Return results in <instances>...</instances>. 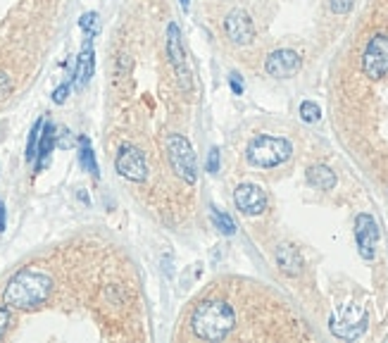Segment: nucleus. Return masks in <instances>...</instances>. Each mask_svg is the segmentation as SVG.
<instances>
[{"instance_id":"1","label":"nucleus","mask_w":388,"mask_h":343,"mask_svg":"<svg viewBox=\"0 0 388 343\" xmlns=\"http://www.w3.org/2000/svg\"><path fill=\"white\" fill-rule=\"evenodd\" d=\"M53 291V281L45 272L22 270L8 281L3 289V303L15 310H31L43 305Z\"/></svg>"},{"instance_id":"2","label":"nucleus","mask_w":388,"mask_h":343,"mask_svg":"<svg viewBox=\"0 0 388 343\" xmlns=\"http://www.w3.org/2000/svg\"><path fill=\"white\" fill-rule=\"evenodd\" d=\"M236 324V315L231 305L222 300H205L190 315V329L203 341H222Z\"/></svg>"},{"instance_id":"3","label":"nucleus","mask_w":388,"mask_h":343,"mask_svg":"<svg viewBox=\"0 0 388 343\" xmlns=\"http://www.w3.org/2000/svg\"><path fill=\"white\" fill-rule=\"evenodd\" d=\"M291 153H293V148L281 136H255L248 143V162L262 169L284 164L291 157Z\"/></svg>"},{"instance_id":"4","label":"nucleus","mask_w":388,"mask_h":343,"mask_svg":"<svg viewBox=\"0 0 388 343\" xmlns=\"http://www.w3.org/2000/svg\"><path fill=\"white\" fill-rule=\"evenodd\" d=\"M167 155L172 162V169L181 176L186 184H195L198 179V162H195L193 148L186 136L181 134H169L167 136Z\"/></svg>"},{"instance_id":"5","label":"nucleus","mask_w":388,"mask_h":343,"mask_svg":"<svg viewBox=\"0 0 388 343\" xmlns=\"http://www.w3.org/2000/svg\"><path fill=\"white\" fill-rule=\"evenodd\" d=\"M367 329V315L360 305L355 303H348L343 307H338V312L331 317V332L333 336H338V339H357V336H362V332Z\"/></svg>"},{"instance_id":"6","label":"nucleus","mask_w":388,"mask_h":343,"mask_svg":"<svg viewBox=\"0 0 388 343\" xmlns=\"http://www.w3.org/2000/svg\"><path fill=\"white\" fill-rule=\"evenodd\" d=\"M167 55H169V63L174 67V74H176V79H179L181 88L183 91H190V70H188L186 51H183L181 29L174 22L167 26Z\"/></svg>"},{"instance_id":"7","label":"nucleus","mask_w":388,"mask_h":343,"mask_svg":"<svg viewBox=\"0 0 388 343\" xmlns=\"http://www.w3.org/2000/svg\"><path fill=\"white\" fill-rule=\"evenodd\" d=\"M362 72L370 79H381L388 74V38L377 33L370 38L362 55Z\"/></svg>"},{"instance_id":"8","label":"nucleus","mask_w":388,"mask_h":343,"mask_svg":"<svg viewBox=\"0 0 388 343\" xmlns=\"http://www.w3.org/2000/svg\"><path fill=\"white\" fill-rule=\"evenodd\" d=\"M114 167H117L119 176H124L129 181H146L148 176V164L146 157L139 148L134 146H122L117 157H114Z\"/></svg>"},{"instance_id":"9","label":"nucleus","mask_w":388,"mask_h":343,"mask_svg":"<svg viewBox=\"0 0 388 343\" xmlns=\"http://www.w3.org/2000/svg\"><path fill=\"white\" fill-rule=\"evenodd\" d=\"M224 29H227V36L236 46H248L255 38V26L250 22L248 12L243 10H231L227 19H224Z\"/></svg>"},{"instance_id":"10","label":"nucleus","mask_w":388,"mask_h":343,"mask_svg":"<svg viewBox=\"0 0 388 343\" xmlns=\"http://www.w3.org/2000/svg\"><path fill=\"white\" fill-rule=\"evenodd\" d=\"M234 201L236 208L243 212V215H262L264 208H267V196L260 186L255 184H241L234 191Z\"/></svg>"},{"instance_id":"11","label":"nucleus","mask_w":388,"mask_h":343,"mask_svg":"<svg viewBox=\"0 0 388 343\" xmlns=\"http://www.w3.org/2000/svg\"><path fill=\"white\" fill-rule=\"evenodd\" d=\"M355 238L360 255L365 260H372L377 253V241H379V226L374 222L372 215H357L355 219Z\"/></svg>"},{"instance_id":"12","label":"nucleus","mask_w":388,"mask_h":343,"mask_svg":"<svg viewBox=\"0 0 388 343\" xmlns=\"http://www.w3.org/2000/svg\"><path fill=\"white\" fill-rule=\"evenodd\" d=\"M267 74L276 79H289L301 70V55L296 51H276L267 58Z\"/></svg>"},{"instance_id":"13","label":"nucleus","mask_w":388,"mask_h":343,"mask_svg":"<svg viewBox=\"0 0 388 343\" xmlns=\"http://www.w3.org/2000/svg\"><path fill=\"white\" fill-rule=\"evenodd\" d=\"M93 67H95L93 38H86V43H84V48H81V53H79V58H77V67H74V77H72V84H74L77 91H84L86 84L91 81Z\"/></svg>"},{"instance_id":"14","label":"nucleus","mask_w":388,"mask_h":343,"mask_svg":"<svg viewBox=\"0 0 388 343\" xmlns=\"http://www.w3.org/2000/svg\"><path fill=\"white\" fill-rule=\"evenodd\" d=\"M53 148H55V127H53V122H43L41 136H38V148H36V172L45 167Z\"/></svg>"},{"instance_id":"15","label":"nucleus","mask_w":388,"mask_h":343,"mask_svg":"<svg viewBox=\"0 0 388 343\" xmlns=\"http://www.w3.org/2000/svg\"><path fill=\"white\" fill-rule=\"evenodd\" d=\"M276 265L281 267L286 274H298L303 267V258L293 246H279L276 248Z\"/></svg>"},{"instance_id":"16","label":"nucleus","mask_w":388,"mask_h":343,"mask_svg":"<svg viewBox=\"0 0 388 343\" xmlns=\"http://www.w3.org/2000/svg\"><path fill=\"white\" fill-rule=\"evenodd\" d=\"M308 181L322 191H331L336 186V174L329 167H324V164H315V167L308 169Z\"/></svg>"},{"instance_id":"17","label":"nucleus","mask_w":388,"mask_h":343,"mask_svg":"<svg viewBox=\"0 0 388 343\" xmlns=\"http://www.w3.org/2000/svg\"><path fill=\"white\" fill-rule=\"evenodd\" d=\"M79 162H81V167H84L86 172H91L95 179H98L100 172H98V164H95V155H93L91 141H88L86 136H79Z\"/></svg>"},{"instance_id":"18","label":"nucleus","mask_w":388,"mask_h":343,"mask_svg":"<svg viewBox=\"0 0 388 343\" xmlns=\"http://www.w3.org/2000/svg\"><path fill=\"white\" fill-rule=\"evenodd\" d=\"M212 222H215L217 229H220L222 234H227V236H231L236 231L234 219H231L227 212H222V210H217V208H212Z\"/></svg>"},{"instance_id":"19","label":"nucleus","mask_w":388,"mask_h":343,"mask_svg":"<svg viewBox=\"0 0 388 343\" xmlns=\"http://www.w3.org/2000/svg\"><path fill=\"white\" fill-rule=\"evenodd\" d=\"M41 127H43V120H36L29 132V141H26V160L33 162L36 160V148H38V136H41Z\"/></svg>"},{"instance_id":"20","label":"nucleus","mask_w":388,"mask_h":343,"mask_svg":"<svg viewBox=\"0 0 388 343\" xmlns=\"http://www.w3.org/2000/svg\"><path fill=\"white\" fill-rule=\"evenodd\" d=\"M79 26L88 33V38H93L95 33L100 29V19H98V12H86V15H81L79 19Z\"/></svg>"},{"instance_id":"21","label":"nucleus","mask_w":388,"mask_h":343,"mask_svg":"<svg viewBox=\"0 0 388 343\" xmlns=\"http://www.w3.org/2000/svg\"><path fill=\"white\" fill-rule=\"evenodd\" d=\"M301 117L305 122H319V117H322V110H319L317 102H312V100H305L303 105H301Z\"/></svg>"},{"instance_id":"22","label":"nucleus","mask_w":388,"mask_h":343,"mask_svg":"<svg viewBox=\"0 0 388 343\" xmlns=\"http://www.w3.org/2000/svg\"><path fill=\"white\" fill-rule=\"evenodd\" d=\"M70 88H72V81H65L63 86H58L55 91H53V102L63 105V102L67 100V95H70Z\"/></svg>"},{"instance_id":"23","label":"nucleus","mask_w":388,"mask_h":343,"mask_svg":"<svg viewBox=\"0 0 388 343\" xmlns=\"http://www.w3.org/2000/svg\"><path fill=\"white\" fill-rule=\"evenodd\" d=\"M208 172L210 174H217L220 172V148H212L208 155Z\"/></svg>"},{"instance_id":"24","label":"nucleus","mask_w":388,"mask_h":343,"mask_svg":"<svg viewBox=\"0 0 388 343\" xmlns=\"http://www.w3.org/2000/svg\"><path fill=\"white\" fill-rule=\"evenodd\" d=\"M352 8V0H331V10L336 12V15H345V12H350Z\"/></svg>"},{"instance_id":"25","label":"nucleus","mask_w":388,"mask_h":343,"mask_svg":"<svg viewBox=\"0 0 388 343\" xmlns=\"http://www.w3.org/2000/svg\"><path fill=\"white\" fill-rule=\"evenodd\" d=\"M229 84H231V91H234L236 95H241V93H243V79H241V74L231 72V74H229Z\"/></svg>"},{"instance_id":"26","label":"nucleus","mask_w":388,"mask_h":343,"mask_svg":"<svg viewBox=\"0 0 388 343\" xmlns=\"http://www.w3.org/2000/svg\"><path fill=\"white\" fill-rule=\"evenodd\" d=\"M12 91V84H10V79H8V74H3L0 72V100L5 98Z\"/></svg>"},{"instance_id":"27","label":"nucleus","mask_w":388,"mask_h":343,"mask_svg":"<svg viewBox=\"0 0 388 343\" xmlns=\"http://www.w3.org/2000/svg\"><path fill=\"white\" fill-rule=\"evenodd\" d=\"M8 324H10V312H8V307L0 305V339H3V334H5V329H8Z\"/></svg>"},{"instance_id":"28","label":"nucleus","mask_w":388,"mask_h":343,"mask_svg":"<svg viewBox=\"0 0 388 343\" xmlns=\"http://www.w3.org/2000/svg\"><path fill=\"white\" fill-rule=\"evenodd\" d=\"M5 224H8V212H5V203L0 201V231H5Z\"/></svg>"},{"instance_id":"29","label":"nucleus","mask_w":388,"mask_h":343,"mask_svg":"<svg viewBox=\"0 0 388 343\" xmlns=\"http://www.w3.org/2000/svg\"><path fill=\"white\" fill-rule=\"evenodd\" d=\"M179 3H181V8H183V10H188V5H190L188 0H179Z\"/></svg>"}]
</instances>
